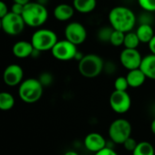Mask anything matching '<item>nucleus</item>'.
Here are the masks:
<instances>
[{
  "instance_id": "1",
  "label": "nucleus",
  "mask_w": 155,
  "mask_h": 155,
  "mask_svg": "<svg viewBox=\"0 0 155 155\" xmlns=\"http://www.w3.org/2000/svg\"><path fill=\"white\" fill-rule=\"evenodd\" d=\"M108 19L110 25L114 30L124 33L133 31L137 22V17L134 11L123 5L112 8L108 14Z\"/></svg>"
},
{
  "instance_id": "2",
  "label": "nucleus",
  "mask_w": 155,
  "mask_h": 155,
  "mask_svg": "<svg viewBox=\"0 0 155 155\" xmlns=\"http://www.w3.org/2000/svg\"><path fill=\"white\" fill-rule=\"evenodd\" d=\"M22 16L26 25L40 27L47 21L48 11L45 5L38 2H30L25 5Z\"/></svg>"
},
{
  "instance_id": "3",
  "label": "nucleus",
  "mask_w": 155,
  "mask_h": 155,
  "mask_svg": "<svg viewBox=\"0 0 155 155\" xmlns=\"http://www.w3.org/2000/svg\"><path fill=\"white\" fill-rule=\"evenodd\" d=\"M44 93V86L36 78L24 80L18 88V96L25 104H35L38 102Z\"/></svg>"
},
{
  "instance_id": "4",
  "label": "nucleus",
  "mask_w": 155,
  "mask_h": 155,
  "mask_svg": "<svg viewBox=\"0 0 155 155\" xmlns=\"http://www.w3.org/2000/svg\"><path fill=\"white\" fill-rule=\"evenodd\" d=\"M104 61L95 54H85L78 62V71L85 78H95L104 72Z\"/></svg>"
},
{
  "instance_id": "5",
  "label": "nucleus",
  "mask_w": 155,
  "mask_h": 155,
  "mask_svg": "<svg viewBox=\"0 0 155 155\" xmlns=\"http://www.w3.org/2000/svg\"><path fill=\"white\" fill-rule=\"evenodd\" d=\"M57 42L58 38L56 34L53 30L47 28L36 30L31 37V43L34 48L39 50L40 52L52 50Z\"/></svg>"
},
{
  "instance_id": "6",
  "label": "nucleus",
  "mask_w": 155,
  "mask_h": 155,
  "mask_svg": "<svg viewBox=\"0 0 155 155\" xmlns=\"http://www.w3.org/2000/svg\"><path fill=\"white\" fill-rule=\"evenodd\" d=\"M132 124L131 123L124 118L114 120L108 130L110 139L116 144H124V143L131 137L132 134Z\"/></svg>"
},
{
  "instance_id": "7",
  "label": "nucleus",
  "mask_w": 155,
  "mask_h": 155,
  "mask_svg": "<svg viewBox=\"0 0 155 155\" xmlns=\"http://www.w3.org/2000/svg\"><path fill=\"white\" fill-rule=\"evenodd\" d=\"M25 25L23 16L11 11L1 18V27L8 35H17L21 34Z\"/></svg>"
},
{
  "instance_id": "8",
  "label": "nucleus",
  "mask_w": 155,
  "mask_h": 155,
  "mask_svg": "<svg viewBox=\"0 0 155 155\" xmlns=\"http://www.w3.org/2000/svg\"><path fill=\"white\" fill-rule=\"evenodd\" d=\"M77 52V45L71 43L67 39L58 40L51 50L53 56L56 60L62 62H67L74 59Z\"/></svg>"
},
{
  "instance_id": "9",
  "label": "nucleus",
  "mask_w": 155,
  "mask_h": 155,
  "mask_svg": "<svg viewBox=\"0 0 155 155\" xmlns=\"http://www.w3.org/2000/svg\"><path fill=\"white\" fill-rule=\"evenodd\" d=\"M109 104L114 113L123 114L130 110L132 106V99L126 91L114 90L110 95Z\"/></svg>"
},
{
  "instance_id": "10",
  "label": "nucleus",
  "mask_w": 155,
  "mask_h": 155,
  "mask_svg": "<svg viewBox=\"0 0 155 155\" xmlns=\"http://www.w3.org/2000/svg\"><path fill=\"white\" fill-rule=\"evenodd\" d=\"M64 36L65 39L75 45H80L86 40L87 31L81 23L70 22L64 28Z\"/></svg>"
},
{
  "instance_id": "11",
  "label": "nucleus",
  "mask_w": 155,
  "mask_h": 155,
  "mask_svg": "<svg viewBox=\"0 0 155 155\" xmlns=\"http://www.w3.org/2000/svg\"><path fill=\"white\" fill-rule=\"evenodd\" d=\"M143 56L137 49L124 48L120 54V63L127 70H134L140 68Z\"/></svg>"
},
{
  "instance_id": "12",
  "label": "nucleus",
  "mask_w": 155,
  "mask_h": 155,
  "mask_svg": "<svg viewBox=\"0 0 155 155\" xmlns=\"http://www.w3.org/2000/svg\"><path fill=\"white\" fill-rule=\"evenodd\" d=\"M24 70L17 64H12L5 67L3 73L4 83L10 87L20 85L24 81Z\"/></svg>"
},
{
  "instance_id": "13",
  "label": "nucleus",
  "mask_w": 155,
  "mask_h": 155,
  "mask_svg": "<svg viewBox=\"0 0 155 155\" xmlns=\"http://www.w3.org/2000/svg\"><path fill=\"white\" fill-rule=\"evenodd\" d=\"M85 148L92 153H98L107 145L104 137L98 133H91L87 134L84 141Z\"/></svg>"
},
{
  "instance_id": "14",
  "label": "nucleus",
  "mask_w": 155,
  "mask_h": 155,
  "mask_svg": "<svg viewBox=\"0 0 155 155\" xmlns=\"http://www.w3.org/2000/svg\"><path fill=\"white\" fill-rule=\"evenodd\" d=\"M34 46L30 42L21 40L17 41L12 47V53L13 54L19 58V59H25L27 57H31L32 53L34 51Z\"/></svg>"
},
{
  "instance_id": "15",
  "label": "nucleus",
  "mask_w": 155,
  "mask_h": 155,
  "mask_svg": "<svg viewBox=\"0 0 155 155\" xmlns=\"http://www.w3.org/2000/svg\"><path fill=\"white\" fill-rule=\"evenodd\" d=\"M75 9L73 5L68 4H59L54 8V16L56 20L66 22L70 20L74 15Z\"/></svg>"
},
{
  "instance_id": "16",
  "label": "nucleus",
  "mask_w": 155,
  "mask_h": 155,
  "mask_svg": "<svg viewBox=\"0 0 155 155\" xmlns=\"http://www.w3.org/2000/svg\"><path fill=\"white\" fill-rule=\"evenodd\" d=\"M140 69L148 79L155 80V54H150L143 57Z\"/></svg>"
},
{
  "instance_id": "17",
  "label": "nucleus",
  "mask_w": 155,
  "mask_h": 155,
  "mask_svg": "<svg viewBox=\"0 0 155 155\" xmlns=\"http://www.w3.org/2000/svg\"><path fill=\"white\" fill-rule=\"evenodd\" d=\"M126 78L129 86L132 88H138L142 86L144 84L145 80L147 79V77L140 68L129 71V73L126 75Z\"/></svg>"
},
{
  "instance_id": "18",
  "label": "nucleus",
  "mask_w": 155,
  "mask_h": 155,
  "mask_svg": "<svg viewBox=\"0 0 155 155\" xmlns=\"http://www.w3.org/2000/svg\"><path fill=\"white\" fill-rule=\"evenodd\" d=\"M135 32L141 43L143 44H149V42L155 35L154 30L152 25H146V24L139 25Z\"/></svg>"
},
{
  "instance_id": "19",
  "label": "nucleus",
  "mask_w": 155,
  "mask_h": 155,
  "mask_svg": "<svg viewBox=\"0 0 155 155\" xmlns=\"http://www.w3.org/2000/svg\"><path fill=\"white\" fill-rule=\"evenodd\" d=\"M96 0H73V6L75 11L81 14H88L93 12L96 7Z\"/></svg>"
},
{
  "instance_id": "20",
  "label": "nucleus",
  "mask_w": 155,
  "mask_h": 155,
  "mask_svg": "<svg viewBox=\"0 0 155 155\" xmlns=\"http://www.w3.org/2000/svg\"><path fill=\"white\" fill-rule=\"evenodd\" d=\"M133 155H155V149L149 142H140L133 152Z\"/></svg>"
},
{
  "instance_id": "21",
  "label": "nucleus",
  "mask_w": 155,
  "mask_h": 155,
  "mask_svg": "<svg viewBox=\"0 0 155 155\" xmlns=\"http://www.w3.org/2000/svg\"><path fill=\"white\" fill-rule=\"evenodd\" d=\"M14 96L7 92H2L0 94V109L2 111H9L15 105Z\"/></svg>"
},
{
  "instance_id": "22",
  "label": "nucleus",
  "mask_w": 155,
  "mask_h": 155,
  "mask_svg": "<svg viewBox=\"0 0 155 155\" xmlns=\"http://www.w3.org/2000/svg\"><path fill=\"white\" fill-rule=\"evenodd\" d=\"M141 41L138 38V35L136 32H128L125 33V37H124V48H130V49H137V47L140 45Z\"/></svg>"
},
{
  "instance_id": "23",
  "label": "nucleus",
  "mask_w": 155,
  "mask_h": 155,
  "mask_svg": "<svg viewBox=\"0 0 155 155\" xmlns=\"http://www.w3.org/2000/svg\"><path fill=\"white\" fill-rule=\"evenodd\" d=\"M114 28L111 25H104L97 31V39L102 43H110L111 36L114 32Z\"/></svg>"
},
{
  "instance_id": "24",
  "label": "nucleus",
  "mask_w": 155,
  "mask_h": 155,
  "mask_svg": "<svg viewBox=\"0 0 155 155\" xmlns=\"http://www.w3.org/2000/svg\"><path fill=\"white\" fill-rule=\"evenodd\" d=\"M124 37H125V33L118 31V30H114L113 35L111 36L110 44L115 47H119L121 45H124Z\"/></svg>"
},
{
  "instance_id": "25",
  "label": "nucleus",
  "mask_w": 155,
  "mask_h": 155,
  "mask_svg": "<svg viewBox=\"0 0 155 155\" xmlns=\"http://www.w3.org/2000/svg\"><path fill=\"white\" fill-rule=\"evenodd\" d=\"M129 84L126 76H119L114 81V90L117 91H126L128 89Z\"/></svg>"
},
{
  "instance_id": "26",
  "label": "nucleus",
  "mask_w": 155,
  "mask_h": 155,
  "mask_svg": "<svg viewBox=\"0 0 155 155\" xmlns=\"http://www.w3.org/2000/svg\"><path fill=\"white\" fill-rule=\"evenodd\" d=\"M139 25L142 24H146V25H153V15L152 12H147V11H143V13L140 14V15L137 18Z\"/></svg>"
},
{
  "instance_id": "27",
  "label": "nucleus",
  "mask_w": 155,
  "mask_h": 155,
  "mask_svg": "<svg viewBox=\"0 0 155 155\" xmlns=\"http://www.w3.org/2000/svg\"><path fill=\"white\" fill-rule=\"evenodd\" d=\"M38 80L40 81V83L42 84V85L44 87H48V86H50L53 84V82H54V76L49 72H43L39 75Z\"/></svg>"
},
{
  "instance_id": "28",
  "label": "nucleus",
  "mask_w": 155,
  "mask_h": 155,
  "mask_svg": "<svg viewBox=\"0 0 155 155\" xmlns=\"http://www.w3.org/2000/svg\"><path fill=\"white\" fill-rule=\"evenodd\" d=\"M139 5L143 11L147 12H155V0H137Z\"/></svg>"
},
{
  "instance_id": "29",
  "label": "nucleus",
  "mask_w": 155,
  "mask_h": 155,
  "mask_svg": "<svg viewBox=\"0 0 155 155\" xmlns=\"http://www.w3.org/2000/svg\"><path fill=\"white\" fill-rule=\"evenodd\" d=\"M137 144H138V143L136 142V140L131 136V137H129V138H128V139L124 143V144H123V145L124 146V148H125V150H126V151L133 153V152L135 150V148H136Z\"/></svg>"
},
{
  "instance_id": "30",
  "label": "nucleus",
  "mask_w": 155,
  "mask_h": 155,
  "mask_svg": "<svg viewBox=\"0 0 155 155\" xmlns=\"http://www.w3.org/2000/svg\"><path fill=\"white\" fill-rule=\"evenodd\" d=\"M117 70L116 64L113 61H108L104 62V72L107 74H114L115 71Z\"/></svg>"
},
{
  "instance_id": "31",
  "label": "nucleus",
  "mask_w": 155,
  "mask_h": 155,
  "mask_svg": "<svg viewBox=\"0 0 155 155\" xmlns=\"http://www.w3.org/2000/svg\"><path fill=\"white\" fill-rule=\"evenodd\" d=\"M24 8H25V5H21V4H17V3H14L11 6V12L16 14V15H22L23 12H24Z\"/></svg>"
},
{
  "instance_id": "32",
  "label": "nucleus",
  "mask_w": 155,
  "mask_h": 155,
  "mask_svg": "<svg viewBox=\"0 0 155 155\" xmlns=\"http://www.w3.org/2000/svg\"><path fill=\"white\" fill-rule=\"evenodd\" d=\"M94 155H118V153L111 147L106 146L105 148H104L103 150H101L100 152L96 153Z\"/></svg>"
},
{
  "instance_id": "33",
  "label": "nucleus",
  "mask_w": 155,
  "mask_h": 155,
  "mask_svg": "<svg viewBox=\"0 0 155 155\" xmlns=\"http://www.w3.org/2000/svg\"><path fill=\"white\" fill-rule=\"evenodd\" d=\"M10 11H8V7H7V5L4 2V1H1L0 2V18L4 17L5 15H7Z\"/></svg>"
},
{
  "instance_id": "34",
  "label": "nucleus",
  "mask_w": 155,
  "mask_h": 155,
  "mask_svg": "<svg viewBox=\"0 0 155 155\" xmlns=\"http://www.w3.org/2000/svg\"><path fill=\"white\" fill-rule=\"evenodd\" d=\"M148 47H149V50H150L151 54H155V35L153 37V39L149 42Z\"/></svg>"
},
{
  "instance_id": "35",
  "label": "nucleus",
  "mask_w": 155,
  "mask_h": 155,
  "mask_svg": "<svg viewBox=\"0 0 155 155\" xmlns=\"http://www.w3.org/2000/svg\"><path fill=\"white\" fill-rule=\"evenodd\" d=\"M14 3H17V4H21L23 5H27L28 3H30L31 1L30 0H13Z\"/></svg>"
},
{
  "instance_id": "36",
  "label": "nucleus",
  "mask_w": 155,
  "mask_h": 155,
  "mask_svg": "<svg viewBox=\"0 0 155 155\" xmlns=\"http://www.w3.org/2000/svg\"><path fill=\"white\" fill-rule=\"evenodd\" d=\"M84 55L82 54V53H79V52H77L76 53V54H75V57H74V60H76V61H81L82 60V58L84 57Z\"/></svg>"
},
{
  "instance_id": "37",
  "label": "nucleus",
  "mask_w": 155,
  "mask_h": 155,
  "mask_svg": "<svg viewBox=\"0 0 155 155\" xmlns=\"http://www.w3.org/2000/svg\"><path fill=\"white\" fill-rule=\"evenodd\" d=\"M151 131H152V133L155 135V118L153 120V122L151 124Z\"/></svg>"
},
{
  "instance_id": "38",
  "label": "nucleus",
  "mask_w": 155,
  "mask_h": 155,
  "mask_svg": "<svg viewBox=\"0 0 155 155\" xmlns=\"http://www.w3.org/2000/svg\"><path fill=\"white\" fill-rule=\"evenodd\" d=\"M64 155H79L76 152H74V151H68V152H66L65 153Z\"/></svg>"
},
{
  "instance_id": "39",
  "label": "nucleus",
  "mask_w": 155,
  "mask_h": 155,
  "mask_svg": "<svg viewBox=\"0 0 155 155\" xmlns=\"http://www.w3.org/2000/svg\"><path fill=\"white\" fill-rule=\"evenodd\" d=\"M37 2L40 3V4H42V5H45V4L47 3V0H38Z\"/></svg>"
},
{
  "instance_id": "40",
  "label": "nucleus",
  "mask_w": 155,
  "mask_h": 155,
  "mask_svg": "<svg viewBox=\"0 0 155 155\" xmlns=\"http://www.w3.org/2000/svg\"><path fill=\"white\" fill-rule=\"evenodd\" d=\"M152 112L153 113V114L154 115V118H155V104L153 105V106H152Z\"/></svg>"
}]
</instances>
